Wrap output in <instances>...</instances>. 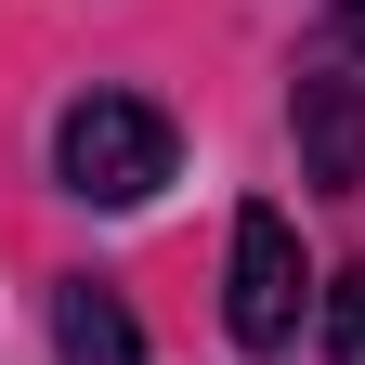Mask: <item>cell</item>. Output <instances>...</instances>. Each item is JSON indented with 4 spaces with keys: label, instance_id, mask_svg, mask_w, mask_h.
Instances as JSON below:
<instances>
[{
    "label": "cell",
    "instance_id": "cell-2",
    "mask_svg": "<svg viewBox=\"0 0 365 365\" xmlns=\"http://www.w3.org/2000/svg\"><path fill=\"white\" fill-rule=\"evenodd\" d=\"M222 327H235L248 352H287V327H300V235H287V209H235V287H222Z\"/></svg>",
    "mask_w": 365,
    "mask_h": 365
},
{
    "label": "cell",
    "instance_id": "cell-5",
    "mask_svg": "<svg viewBox=\"0 0 365 365\" xmlns=\"http://www.w3.org/2000/svg\"><path fill=\"white\" fill-rule=\"evenodd\" d=\"M327 365H365V274L327 287Z\"/></svg>",
    "mask_w": 365,
    "mask_h": 365
},
{
    "label": "cell",
    "instance_id": "cell-1",
    "mask_svg": "<svg viewBox=\"0 0 365 365\" xmlns=\"http://www.w3.org/2000/svg\"><path fill=\"white\" fill-rule=\"evenodd\" d=\"M53 170H66V196H91V209H144L170 182V118L144 105V91H78L66 130H53Z\"/></svg>",
    "mask_w": 365,
    "mask_h": 365
},
{
    "label": "cell",
    "instance_id": "cell-6",
    "mask_svg": "<svg viewBox=\"0 0 365 365\" xmlns=\"http://www.w3.org/2000/svg\"><path fill=\"white\" fill-rule=\"evenodd\" d=\"M327 14H339V26H352V39H365V0H327Z\"/></svg>",
    "mask_w": 365,
    "mask_h": 365
},
{
    "label": "cell",
    "instance_id": "cell-4",
    "mask_svg": "<svg viewBox=\"0 0 365 365\" xmlns=\"http://www.w3.org/2000/svg\"><path fill=\"white\" fill-rule=\"evenodd\" d=\"M53 352H66V365H144L118 287H66V300H53Z\"/></svg>",
    "mask_w": 365,
    "mask_h": 365
},
{
    "label": "cell",
    "instance_id": "cell-3",
    "mask_svg": "<svg viewBox=\"0 0 365 365\" xmlns=\"http://www.w3.org/2000/svg\"><path fill=\"white\" fill-rule=\"evenodd\" d=\"M300 182H365V78H300Z\"/></svg>",
    "mask_w": 365,
    "mask_h": 365
}]
</instances>
